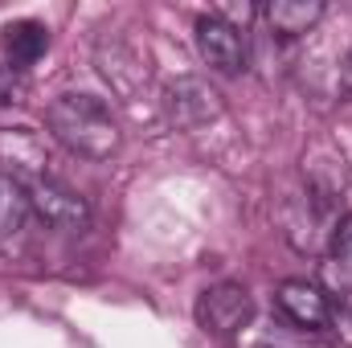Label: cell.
I'll return each instance as SVG.
<instances>
[{"label":"cell","instance_id":"13","mask_svg":"<svg viewBox=\"0 0 352 348\" xmlns=\"http://www.w3.org/2000/svg\"><path fill=\"white\" fill-rule=\"evenodd\" d=\"M25 102V78L12 66H0V107H21Z\"/></svg>","mask_w":352,"mask_h":348},{"label":"cell","instance_id":"15","mask_svg":"<svg viewBox=\"0 0 352 348\" xmlns=\"http://www.w3.org/2000/svg\"><path fill=\"white\" fill-rule=\"evenodd\" d=\"M349 74H352V54H349Z\"/></svg>","mask_w":352,"mask_h":348},{"label":"cell","instance_id":"12","mask_svg":"<svg viewBox=\"0 0 352 348\" xmlns=\"http://www.w3.org/2000/svg\"><path fill=\"white\" fill-rule=\"evenodd\" d=\"M332 332L340 336L344 348H352V291H344V295L332 303Z\"/></svg>","mask_w":352,"mask_h":348},{"label":"cell","instance_id":"4","mask_svg":"<svg viewBox=\"0 0 352 348\" xmlns=\"http://www.w3.org/2000/svg\"><path fill=\"white\" fill-rule=\"evenodd\" d=\"M197 54L217 74H242L246 70V37L234 21H221L217 12L197 21Z\"/></svg>","mask_w":352,"mask_h":348},{"label":"cell","instance_id":"3","mask_svg":"<svg viewBox=\"0 0 352 348\" xmlns=\"http://www.w3.org/2000/svg\"><path fill=\"white\" fill-rule=\"evenodd\" d=\"M274 303H278V316H283L295 332H307V336L332 332V295H328L320 283L287 279V283H278Z\"/></svg>","mask_w":352,"mask_h":348},{"label":"cell","instance_id":"8","mask_svg":"<svg viewBox=\"0 0 352 348\" xmlns=\"http://www.w3.org/2000/svg\"><path fill=\"white\" fill-rule=\"evenodd\" d=\"M258 12L270 25V33H278V37H303V33H311L320 25L324 0H266Z\"/></svg>","mask_w":352,"mask_h":348},{"label":"cell","instance_id":"5","mask_svg":"<svg viewBox=\"0 0 352 348\" xmlns=\"http://www.w3.org/2000/svg\"><path fill=\"white\" fill-rule=\"evenodd\" d=\"M29 209H33L50 230H66V234L87 230V221H90L87 201H82L74 188H66L62 180H54V176L29 184Z\"/></svg>","mask_w":352,"mask_h":348},{"label":"cell","instance_id":"2","mask_svg":"<svg viewBox=\"0 0 352 348\" xmlns=\"http://www.w3.org/2000/svg\"><path fill=\"white\" fill-rule=\"evenodd\" d=\"M250 316H254V299L242 283H213L197 299V324L209 336H221V340L246 332Z\"/></svg>","mask_w":352,"mask_h":348},{"label":"cell","instance_id":"1","mask_svg":"<svg viewBox=\"0 0 352 348\" xmlns=\"http://www.w3.org/2000/svg\"><path fill=\"white\" fill-rule=\"evenodd\" d=\"M50 135L82 160H107L119 148V123L111 107L94 94H58L45 107Z\"/></svg>","mask_w":352,"mask_h":348},{"label":"cell","instance_id":"14","mask_svg":"<svg viewBox=\"0 0 352 348\" xmlns=\"http://www.w3.org/2000/svg\"><path fill=\"white\" fill-rule=\"evenodd\" d=\"M307 348H328V345H307Z\"/></svg>","mask_w":352,"mask_h":348},{"label":"cell","instance_id":"9","mask_svg":"<svg viewBox=\"0 0 352 348\" xmlns=\"http://www.w3.org/2000/svg\"><path fill=\"white\" fill-rule=\"evenodd\" d=\"M45 50H50V29H45L41 21H12V25H4V33H0V54H4V62H8L12 70L33 66Z\"/></svg>","mask_w":352,"mask_h":348},{"label":"cell","instance_id":"6","mask_svg":"<svg viewBox=\"0 0 352 348\" xmlns=\"http://www.w3.org/2000/svg\"><path fill=\"white\" fill-rule=\"evenodd\" d=\"M226 111V102H221V94L209 87L205 78H176L173 87H168V115H173L176 127H201V123H209V119H217Z\"/></svg>","mask_w":352,"mask_h":348},{"label":"cell","instance_id":"7","mask_svg":"<svg viewBox=\"0 0 352 348\" xmlns=\"http://www.w3.org/2000/svg\"><path fill=\"white\" fill-rule=\"evenodd\" d=\"M0 164H4L0 173L16 176V180L29 188V184L45 180V164H50V156H45V148L37 144L33 131L16 127V131H0Z\"/></svg>","mask_w":352,"mask_h":348},{"label":"cell","instance_id":"11","mask_svg":"<svg viewBox=\"0 0 352 348\" xmlns=\"http://www.w3.org/2000/svg\"><path fill=\"white\" fill-rule=\"evenodd\" d=\"M29 217V188L16 176L0 173V238L16 234Z\"/></svg>","mask_w":352,"mask_h":348},{"label":"cell","instance_id":"10","mask_svg":"<svg viewBox=\"0 0 352 348\" xmlns=\"http://www.w3.org/2000/svg\"><path fill=\"white\" fill-rule=\"evenodd\" d=\"M328 279L340 287V295L352 291V213L340 217L328 234Z\"/></svg>","mask_w":352,"mask_h":348}]
</instances>
